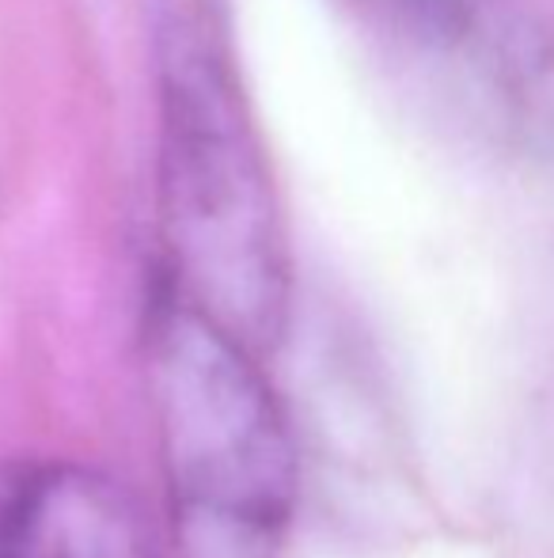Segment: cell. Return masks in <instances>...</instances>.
I'll list each match as a JSON object with an SVG mask.
<instances>
[{"label":"cell","instance_id":"cell-3","mask_svg":"<svg viewBox=\"0 0 554 558\" xmlns=\"http://www.w3.org/2000/svg\"><path fill=\"white\" fill-rule=\"evenodd\" d=\"M0 558H163L126 483L61 460H0Z\"/></svg>","mask_w":554,"mask_h":558},{"label":"cell","instance_id":"cell-1","mask_svg":"<svg viewBox=\"0 0 554 558\" xmlns=\"http://www.w3.org/2000/svg\"><path fill=\"white\" fill-rule=\"evenodd\" d=\"M156 286L267 361L293 312L285 217L229 46L183 0L156 15Z\"/></svg>","mask_w":554,"mask_h":558},{"label":"cell","instance_id":"cell-2","mask_svg":"<svg viewBox=\"0 0 554 558\" xmlns=\"http://www.w3.org/2000/svg\"><path fill=\"white\" fill-rule=\"evenodd\" d=\"M168 532L178 558H278L300 460L267 361L163 286L145 327Z\"/></svg>","mask_w":554,"mask_h":558}]
</instances>
